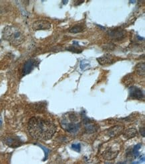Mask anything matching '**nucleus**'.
<instances>
[{"label": "nucleus", "instance_id": "3", "mask_svg": "<svg viewBox=\"0 0 145 164\" xmlns=\"http://www.w3.org/2000/svg\"><path fill=\"white\" fill-rule=\"evenodd\" d=\"M62 126L69 133H75L80 128V123L78 121V116L72 113L62 120Z\"/></svg>", "mask_w": 145, "mask_h": 164}, {"label": "nucleus", "instance_id": "16", "mask_svg": "<svg viewBox=\"0 0 145 164\" xmlns=\"http://www.w3.org/2000/svg\"><path fill=\"white\" fill-rule=\"evenodd\" d=\"M87 124L86 126V131L87 133H94V132L96 131V127L93 124H88V122H87Z\"/></svg>", "mask_w": 145, "mask_h": 164}, {"label": "nucleus", "instance_id": "11", "mask_svg": "<svg viewBox=\"0 0 145 164\" xmlns=\"http://www.w3.org/2000/svg\"><path fill=\"white\" fill-rule=\"evenodd\" d=\"M36 61L34 59H29L28 61H26V63L24 66L23 75H26L30 73L34 69V67L36 66Z\"/></svg>", "mask_w": 145, "mask_h": 164}, {"label": "nucleus", "instance_id": "20", "mask_svg": "<svg viewBox=\"0 0 145 164\" xmlns=\"http://www.w3.org/2000/svg\"><path fill=\"white\" fill-rule=\"evenodd\" d=\"M38 145L40 146V147H41V149H42L44 151V152H45V160H47V158H48V153H49V152H50V150H49V149H48L47 148H46V147H44L41 146V145Z\"/></svg>", "mask_w": 145, "mask_h": 164}, {"label": "nucleus", "instance_id": "2", "mask_svg": "<svg viewBox=\"0 0 145 164\" xmlns=\"http://www.w3.org/2000/svg\"><path fill=\"white\" fill-rule=\"evenodd\" d=\"M3 37L12 45L18 46L24 42V35L20 29L15 26H7L3 30Z\"/></svg>", "mask_w": 145, "mask_h": 164}, {"label": "nucleus", "instance_id": "8", "mask_svg": "<svg viewBox=\"0 0 145 164\" xmlns=\"http://www.w3.org/2000/svg\"><path fill=\"white\" fill-rule=\"evenodd\" d=\"M124 131V127L122 126L117 125L112 126L107 130L106 134L110 137H114L119 136L120 134H122Z\"/></svg>", "mask_w": 145, "mask_h": 164}, {"label": "nucleus", "instance_id": "25", "mask_svg": "<svg viewBox=\"0 0 145 164\" xmlns=\"http://www.w3.org/2000/svg\"><path fill=\"white\" fill-rule=\"evenodd\" d=\"M120 164H124V163H120Z\"/></svg>", "mask_w": 145, "mask_h": 164}, {"label": "nucleus", "instance_id": "18", "mask_svg": "<svg viewBox=\"0 0 145 164\" xmlns=\"http://www.w3.org/2000/svg\"><path fill=\"white\" fill-rule=\"evenodd\" d=\"M72 148L74 150H75L77 152H80L81 150V145L80 143L78 144H72Z\"/></svg>", "mask_w": 145, "mask_h": 164}, {"label": "nucleus", "instance_id": "21", "mask_svg": "<svg viewBox=\"0 0 145 164\" xmlns=\"http://www.w3.org/2000/svg\"><path fill=\"white\" fill-rule=\"evenodd\" d=\"M140 133H141V135L144 137H145V128L144 127H142L141 129H140Z\"/></svg>", "mask_w": 145, "mask_h": 164}, {"label": "nucleus", "instance_id": "24", "mask_svg": "<svg viewBox=\"0 0 145 164\" xmlns=\"http://www.w3.org/2000/svg\"><path fill=\"white\" fill-rule=\"evenodd\" d=\"M132 164H136V163H135V162H134V163H132Z\"/></svg>", "mask_w": 145, "mask_h": 164}, {"label": "nucleus", "instance_id": "23", "mask_svg": "<svg viewBox=\"0 0 145 164\" xmlns=\"http://www.w3.org/2000/svg\"><path fill=\"white\" fill-rule=\"evenodd\" d=\"M105 164H112V163H106Z\"/></svg>", "mask_w": 145, "mask_h": 164}, {"label": "nucleus", "instance_id": "5", "mask_svg": "<svg viewBox=\"0 0 145 164\" xmlns=\"http://www.w3.org/2000/svg\"><path fill=\"white\" fill-rule=\"evenodd\" d=\"M51 27V24L46 20H39L34 22L32 24V28L34 30H49Z\"/></svg>", "mask_w": 145, "mask_h": 164}, {"label": "nucleus", "instance_id": "10", "mask_svg": "<svg viewBox=\"0 0 145 164\" xmlns=\"http://www.w3.org/2000/svg\"><path fill=\"white\" fill-rule=\"evenodd\" d=\"M119 152V151L113 150V149L110 148L104 151V152L102 154V157L103 158L106 160H112L116 157Z\"/></svg>", "mask_w": 145, "mask_h": 164}, {"label": "nucleus", "instance_id": "4", "mask_svg": "<svg viewBox=\"0 0 145 164\" xmlns=\"http://www.w3.org/2000/svg\"><path fill=\"white\" fill-rule=\"evenodd\" d=\"M3 141L6 145L11 148H17L23 144V142H22L20 138L16 136L6 137Z\"/></svg>", "mask_w": 145, "mask_h": 164}, {"label": "nucleus", "instance_id": "22", "mask_svg": "<svg viewBox=\"0 0 145 164\" xmlns=\"http://www.w3.org/2000/svg\"><path fill=\"white\" fill-rule=\"evenodd\" d=\"M1 124H2V122H1V120H0V126H1Z\"/></svg>", "mask_w": 145, "mask_h": 164}, {"label": "nucleus", "instance_id": "13", "mask_svg": "<svg viewBox=\"0 0 145 164\" xmlns=\"http://www.w3.org/2000/svg\"><path fill=\"white\" fill-rule=\"evenodd\" d=\"M136 72L138 75H141V76H144L145 72V63H139V64L136 66Z\"/></svg>", "mask_w": 145, "mask_h": 164}, {"label": "nucleus", "instance_id": "14", "mask_svg": "<svg viewBox=\"0 0 145 164\" xmlns=\"http://www.w3.org/2000/svg\"><path fill=\"white\" fill-rule=\"evenodd\" d=\"M84 30V27L82 25H76L69 29V32L73 34H77L82 33Z\"/></svg>", "mask_w": 145, "mask_h": 164}, {"label": "nucleus", "instance_id": "9", "mask_svg": "<svg viewBox=\"0 0 145 164\" xmlns=\"http://www.w3.org/2000/svg\"><path fill=\"white\" fill-rule=\"evenodd\" d=\"M96 60L100 65H107L114 63V57L112 55H110V54H106V55L102 56V57L97 58Z\"/></svg>", "mask_w": 145, "mask_h": 164}, {"label": "nucleus", "instance_id": "19", "mask_svg": "<svg viewBox=\"0 0 145 164\" xmlns=\"http://www.w3.org/2000/svg\"><path fill=\"white\" fill-rule=\"evenodd\" d=\"M88 63H86L85 61H81V63H80V67H81V69L82 70H85L86 68H88Z\"/></svg>", "mask_w": 145, "mask_h": 164}, {"label": "nucleus", "instance_id": "15", "mask_svg": "<svg viewBox=\"0 0 145 164\" xmlns=\"http://www.w3.org/2000/svg\"><path fill=\"white\" fill-rule=\"evenodd\" d=\"M66 50L70 51V52L76 53H81L82 52V49L80 47V46L77 45L76 46L73 45L71 46L70 47L66 48Z\"/></svg>", "mask_w": 145, "mask_h": 164}, {"label": "nucleus", "instance_id": "6", "mask_svg": "<svg viewBox=\"0 0 145 164\" xmlns=\"http://www.w3.org/2000/svg\"><path fill=\"white\" fill-rule=\"evenodd\" d=\"M108 35H109L110 38L119 41L123 39L125 36H126V33H125V31L122 30V28H116L115 29L110 30L109 33H108Z\"/></svg>", "mask_w": 145, "mask_h": 164}, {"label": "nucleus", "instance_id": "12", "mask_svg": "<svg viewBox=\"0 0 145 164\" xmlns=\"http://www.w3.org/2000/svg\"><path fill=\"white\" fill-rule=\"evenodd\" d=\"M137 134H138L137 130L134 128L128 129L126 131H123V133H122L124 137L126 139L133 138L137 135Z\"/></svg>", "mask_w": 145, "mask_h": 164}, {"label": "nucleus", "instance_id": "17", "mask_svg": "<svg viewBox=\"0 0 145 164\" xmlns=\"http://www.w3.org/2000/svg\"><path fill=\"white\" fill-rule=\"evenodd\" d=\"M141 147V144H137L136 145L134 146V147L132 150V153H133V155L135 157H138L139 156V150Z\"/></svg>", "mask_w": 145, "mask_h": 164}, {"label": "nucleus", "instance_id": "1", "mask_svg": "<svg viewBox=\"0 0 145 164\" xmlns=\"http://www.w3.org/2000/svg\"><path fill=\"white\" fill-rule=\"evenodd\" d=\"M28 131L29 134L36 140L47 141L55 134L56 127L49 120L32 117L28 122Z\"/></svg>", "mask_w": 145, "mask_h": 164}, {"label": "nucleus", "instance_id": "7", "mask_svg": "<svg viewBox=\"0 0 145 164\" xmlns=\"http://www.w3.org/2000/svg\"><path fill=\"white\" fill-rule=\"evenodd\" d=\"M130 97L135 100H142L144 98V92L140 88L136 86H132L129 89Z\"/></svg>", "mask_w": 145, "mask_h": 164}]
</instances>
